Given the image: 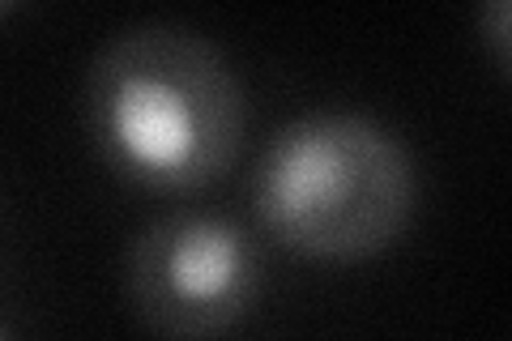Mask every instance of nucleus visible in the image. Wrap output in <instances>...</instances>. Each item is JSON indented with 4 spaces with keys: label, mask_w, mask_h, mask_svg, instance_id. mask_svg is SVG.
Masks as SVG:
<instances>
[{
    "label": "nucleus",
    "mask_w": 512,
    "mask_h": 341,
    "mask_svg": "<svg viewBox=\"0 0 512 341\" xmlns=\"http://www.w3.org/2000/svg\"><path fill=\"white\" fill-rule=\"evenodd\" d=\"M82 107L99 158L150 192L210 188L244 150V81L218 43L175 22L111 35L90 56Z\"/></svg>",
    "instance_id": "1"
},
{
    "label": "nucleus",
    "mask_w": 512,
    "mask_h": 341,
    "mask_svg": "<svg viewBox=\"0 0 512 341\" xmlns=\"http://www.w3.org/2000/svg\"><path fill=\"white\" fill-rule=\"evenodd\" d=\"M252 209L278 248L308 261H372L406 235L419 171L406 141L359 111H308L265 141Z\"/></svg>",
    "instance_id": "2"
},
{
    "label": "nucleus",
    "mask_w": 512,
    "mask_h": 341,
    "mask_svg": "<svg viewBox=\"0 0 512 341\" xmlns=\"http://www.w3.org/2000/svg\"><path fill=\"white\" fill-rule=\"evenodd\" d=\"M265 286L256 239L218 214H167L128 239L124 295L167 341H210L252 316Z\"/></svg>",
    "instance_id": "3"
},
{
    "label": "nucleus",
    "mask_w": 512,
    "mask_h": 341,
    "mask_svg": "<svg viewBox=\"0 0 512 341\" xmlns=\"http://www.w3.org/2000/svg\"><path fill=\"white\" fill-rule=\"evenodd\" d=\"M478 35H483L487 52L500 60V69L512 77V0H491L478 13Z\"/></svg>",
    "instance_id": "4"
},
{
    "label": "nucleus",
    "mask_w": 512,
    "mask_h": 341,
    "mask_svg": "<svg viewBox=\"0 0 512 341\" xmlns=\"http://www.w3.org/2000/svg\"><path fill=\"white\" fill-rule=\"evenodd\" d=\"M5 341H13V337H5Z\"/></svg>",
    "instance_id": "5"
}]
</instances>
